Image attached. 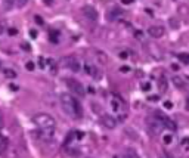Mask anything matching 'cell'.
I'll use <instances>...</instances> for the list:
<instances>
[{"label": "cell", "mask_w": 189, "mask_h": 158, "mask_svg": "<svg viewBox=\"0 0 189 158\" xmlns=\"http://www.w3.org/2000/svg\"><path fill=\"white\" fill-rule=\"evenodd\" d=\"M186 109H188V111H189V99H188V101H186Z\"/></svg>", "instance_id": "obj_38"}, {"label": "cell", "mask_w": 189, "mask_h": 158, "mask_svg": "<svg viewBox=\"0 0 189 158\" xmlns=\"http://www.w3.org/2000/svg\"><path fill=\"white\" fill-rule=\"evenodd\" d=\"M83 136H84V135H83V133H80V132H78V133H77V138H78V139H81V138H83Z\"/></svg>", "instance_id": "obj_36"}, {"label": "cell", "mask_w": 189, "mask_h": 158, "mask_svg": "<svg viewBox=\"0 0 189 158\" xmlns=\"http://www.w3.org/2000/svg\"><path fill=\"white\" fill-rule=\"evenodd\" d=\"M30 35H31V38H35L37 37V31L35 30H30Z\"/></svg>", "instance_id": "obj_27"}, {"label": "cell", "mask_w": 189, "mask_h": 158, "mask_svg": "<svg viewBox=\"0 0 189 158\" xmlns=\"http://www.w3.org/2000/svg\"><path fill=\"white\" fill-rule=\"evenodd\" d=\"M27 2H28V0H19V2H18V6H19V8H22Z\"/></svg>", "instance_id": "obj_28"}, {"label": "cell", "mask_w": 189, "mask_h": 158, "mask_svg": "<svg viewBox=\"0 0 189 158\" xmlns=\"http://www.w3.org/2000/svg\"><path fill=\"white\" fill-rule=\"evenodd\" d=\"M158 86H160V92H166V90H167V87H169V84H167V80H166V78H161Z\"/></svg>", "instance_id": "obj_14"}, {"label": "cell", "mask_w": 189, "mask_h": 158, "mask_svg": "<svg viewBox=\"0 0 189 158\" xmlns=\"http://www.w3.org/2000/svg\"><path fill=\"white\" fill-rule=\"evenodd\" d=\"M101 123H102L103 127H106V129H109V130H112V129H115V126H117V120L112 117V115H108V114H105L101 117Z\"/></svg>", "instance_id": "obj_7"}, {"label": "cell", "mask_w": 189, "mask_h": 158, "mask_svg": "<svg viewBox=\"0 0 189 158\" xmlns=\"http://www.w3.org/2000/svg\"><path fill=\"white\" fill-rule=\"evenodd\" d=\"M64 65L68 68V70L74 71V72H78L81 70V64L75 59V58H65L64 59Z\"/></svg>", "instance_id": "obj_5"}, {"label": "cell", "mask_w": 189, "mask_h": 158, "mask_svg": "<svg viewBox=\"0 0 189 158\" xmlns=\"http://www.w3.org/2000/svg\"><path fill=\"white\" fill-rule=\"evenodd\" d=\"M65 83H67V87L71 90L72 95H75V96H84V87H83V84L80 81H77L74 78H67Z\"/></svg>", "instance_id": "obj_3"}, {"label": "cell", "mask_w": 189, "mask_h": 158, "mask_svg": "<svg viewBox=\"0 0 189 158\" xmlns=\"http://www.w3.org/2000/svg\"><path fill=\"white\" fill-rule=\"evenodd\" d=\"M157 115H160V118H158V120H160L161 126H163L166 130H172V132H174V130H176V127H177V126H176V123L173 121L170 117H164V115H161L160 112H158Z\"/></svg>", "instance_id": "obj_4"}, {"label": "cell", "mask_w": 189, "mask_h": 158, "mask_svg": "<svg viewBox=\"0 0 189 158\" xmlns=\"http://www.w3.org/2000/svg\"><path fill=\"white\" fill-rule=\"evenodd\" d=\"M81 12H83V15H84L86 18H89L90 21H96V19H98V11H96L93 6H90V5L83 6Z\"/></svg>", "instance_id": "obj_6"}, {"label": "cell", "mask_w": 189, "mask_h": 158, "mask_svg": "<svg viewBox=\"0 0 189 158\" xmlns=\"http://www.w3.org/2000/svg\"><path fill=\"white\" fill-rule=\"evenodd\" d=\"M163 141H164V143H166V145H170V143H172V141H173L172 135H164Z\"/></svg>", "instance_id": "obj_19"}, {"label": "cell", "mask_w": 189, "mask_h": 158, "mask_svg": "<svg viewBox=\"0 0 189 158\" xmlns=\"http://www.w3.org/2000/svg\"><path fill=\"white\" fill-rule=\"evenodd\" d=\"M8 146H9V141H8L6 138H3V136H0V155L6 152V149H8Z\"/></svg>", "instance_id": "obj_10"}, {"label": "cell", "mask_w": 189, "mask_h": 158, "mask_svg": "<svg viewBox=\"0 0 189 158\" xmlns=\"http://www.w3.org/2000/svg\"><path fill=\"white\" fill-rule=\"evenodd\" d=\"M135 35H136V38H142V37H143V33H142V31H136Z\"/></svg>", "instance_id": "obj_29"}, {"label": "cell", "mask_w": 189, "mask_h": 158, "mask_svg": "<svg viewBox=\"0 0 189 158\" xmlns=\"http://www.w3.org/2000/svg\"><path fill=\"white\" fill-rule=\"evenodd\" d=\"M35 22H37V24H38V25H43V24H44V22H43V19H41V17H38V15H35Z\"/></svg>", "instance_id": "obj_23"}, {"label": "cell", "mask_w": 189, "mask_h": 158, "mask_svg": "<svg viewBox=\"0 0 189 158\" xmlns=\"http://www.w3.org/2000/svg\"><path fill=\"white\" fill-rule=\"evenodd\" d=\"M123 14H124V12H123L121 9H118V8H115V9H112L111 12H108V15H106V17H108V19L114 21L115 18H120L121 15H123Z\"/></svg>", "instance_id": "obj_9"}, {"label": "cell", "mask_w": 189, "mask_h": 158, "mask_svg": "<svg viewBox=\"0 0 189 158\" xmlns=\"http://www.w3.org/2000/svg\"><path fill=\"white\" fill-rule=\"evenodd\" d=\"M179 12H180V15H183V17H186L189 12V8L188 6H185V5H182V6H179Z\"/></svg>", "instance_id": "obj_17"}, {"label": "cell", "mask_w": 189, "mask_h": 158, "mask_svg": "<svg viewBox=\"0 0 189 158\" xmlns=\"http://www.w3.org/2000/svg\"><path fill=\"white\" fill-rule=\"evenodd\" d=\"M120 71H121V72H129V71H130V68H129V67H121Z\"/></svg>", "instance_id": "obj_31"}, {"label": "cell", "mask_w": 189, "mask_h": 158, "mask_svg": "<svg viewBox=\"0 0 189 158\" xmlns=\"http://www.w3.org/2000/svg\"><path fill=\"white\" fill-rule=\"evenodd\" d=\"M124 158H139V157H138V154H136L133 149H129V151L124 154Z\"/></svg>", "instance_id": "obj_16"}, {"label": "cell", "mask_w": 189, "mask_h": 158, "mask_svg": "<svg viewBox=\"0 0 189 158\" xmlns=\"http://www.w3.org/2000/svg\"><path fill=\"white\" fill-rule=\"evenodd\" d=\"M9 34H11V35H17L18 34V30H17V28H9Z\"/></svg>", "instance_id": "obj_26"}, {"label": "cell", "mask_w": 189, "mask_h": 158, "mask_svg": "<svg viewBox=\"0 0 189 158\" xmlns=\"http://www.w3.org/2000/svg\"><path fill=\"white\" fill-rule=\"evenodd\" d=\"M146 12H148V15H149V17H152V15H154V14H152V11H151V9H146Z\"/></svg>", "instance_id": "obj_35"}, {"label": "cell", "mask_w": 189, "mask_h": 158, "mask_svg": "<svg viewBox=\"0 0 189 158\" xmlns=\"http://www.w3.org/2000/svg\"><path fill=\"white\" fill-rule=\"evenodd\" d=\"M14 5H15V0H3V9L5 11H11Z\"/></svg>", "instance_id": "obj_12"}, {"label": "cell", "mask_w": 189, "mask_h": 158, "mask_svg": "<svg viewBox=\"0 0 189 158\" xmlns=\"http://www.w3.org/2000/svg\"><path fill=\"white\" fill-rule=\"evenodd\" d=\"M164 106H166V109H172V108H173V104L170 102V101H166V102H164Z\"/></svg>", "instance_id": "obj_24"}, {"label": "cell", "mask_w": 189, "mask_h": 158, "mask_svg": "<svg viewBox=\"0 0 189 158\" xmlns=\"http://www.w3.org/2000/svg\"><path fill=\"white\" fill-rule=\"evenodd\" d=\"M173 83H174L176 87H179V89L185 87V81H183V78L179 77V75H174V77H173Z\"/></svg>", "instance_id": "obj_11"}, {"label": "cell", "mask_w": 189, "mask_h": 158, "mask_svg": "<svg viewBox=\"0 0 189 158\" xmlns=\"http://www.w3.org/2000/svg\"><path fill=\"white\" fill-rule=\"evenodd\" d=\"M3 74H5V77H6V78H15V77H17V72H15L14 70H11V68L5 70V71H3Z\"/></svg>", "instance_id": "obj_13"}, {"label": "cell", "mask_w": 189, "mask_h": 158, "mask_svg": "<svg viewBox=\"0 0 189 158\" xmlns=\"http://www.w3.org/2000/svg\"><path fill=\"white\" fill-rule=\"evenodd\" d=\"M21 46H22V49H25L27 52H30V50H31V47H30V44H28V43H22Z\"/></svg>", "instance_id": "obj_25"}, {"label": "cell", "mask_w": 189, "mask_h": 158, "mask_svg": "<svg viewBox=\"0 0 189 158\" xmlns=\"http://www.w3.org/2000/svg\"><path fill=\"white\" fill-rule=\"evenodd\" d=\"M111 106H112L114 111H118V109H120V102H118L117 99H114V101L111 102Z\"/></svg>", "instance_id": "obj_18"}, {"label": "cell", "mask_w": 189, "mask_h": 158, "mask_svg": "<svg viewBox=\"0 0 189 158\" xmlns=\"http://www.w3.org/2000/svg\"><path fill=\"white\" fill-rule=\"evenodd\" d=\"M140 89H142L143 92H149V90H151V84H149V83H142V84H140Z\"/></svg>", "instance_id": "obj_20"}, {"label": "cell", "mask_w": 189, "mask_h": 158, "mask_svg": "<svg viewBox=\"0 0 189 158\" xmlns=\"http://www.w3.org/2000/svg\"><path fill=\"white\" fill-rule=\"evenodd\" d=\"M127 56H129V53H127V52H121L120 53V58H121V59H126Z\"/></svg>", "instance_id": "obj_30"}, {"label": "cell", "mask_w": 189, "mask_h": 158, "mask_svg": "<svg viewBox=\"0 0 189 158\" xmlns=\"http://www.w3.org/2000/svg\"><path fill=\"white\" fill-rule=\"evenodd\" d=\"M3 31H5V25H3V24L0 22V35L3 34Z\"/></svg>", "instance_id": "obj_32"}, {"label": "cell", "mask_w": 189, "mask_h": 158, "mask_svg": "<svg viewBox=\"0 0 189 158\" xmlns=\"http://www.w3.org/2000/svg\"><path fill=\"white\" fill-rule=\"evenodd\" d=\"M59 101H61L62 109L68 114L69 117H72V118H75V120L81 118L83 109H81V106L78 104V101H77L72 95H69V93H62V95L59 96Z\"/></svg>", "instance_id": "obj_1"}, {"label": "cell", "mask_w": 189, "mask_h": 158, "mask_svg": "<svg viewBox=\"0 0 189 158\" xmlns=\"http://www.w3.org/2000/svg\"><path fill=\"white\" fill-rule=\"evenodd\" d=\"M43 2H44L46 5H52V3H53V0H43Z\"/></svg>", "instance_id": "obj_34"}, {"label": "cell", "mask_w": 189, "mask_h": 158, "mask_svg": "<svg viewBox=\"0 0 189 158\" xmlns=\"http://www.w3.org/2000/svg\"><path fill=\"white\" fill-rule=\"evenodd\" d=\"M177 58H179L183 64H189V53H179Z\"/></svg>", "instance_id": "obj_15"}, {"label": "cell", "mask_w": 189, "mask_h": 158, "mask_svg": "<svg viewBox=\"0 0 189 158\" xmlns=\"http://www.w3.org/2000/svg\"><path fill=\"white\" fill-rule=\"evenodd\" d=\"M98 56H99V62H101V64H105L106 59H108L106 55H103V53H101V52H98Z\"/></svg>", "instance_id": "obj_21"}, {"label": "cell", "mask_w": 189, "mask_h": 158, "mask_svg": "<svg viewBox=\"0 0 189 158\" xmlns=\"http://www.w3.org/2000/svg\"><path fill=\"white\" fill-rule=\"evenodd\" d=\"M33 121L35 123L37 127H40L41 130H49V129H55V118L49 115V114H44V112H40V114H35Z\"/></svg>", "instance_id": "obj_2"}, {"label": "cell", "mask_w": 189, "mask_h": 158, "mask_svg": "<svg viewBox=\"0 0 189 158\" xmlns=\"http://www.w3.org/2000/svg\"><path fill=\"white\" fill-rule=\"evenodd\" d=\"M25 67H27V70H28V71H34V68H35L34 62H31V61H30V62H27V65H25Z\"/></svg>", "instance_id": "obj_22"}, {"label": "cell", "mask_w": 189, "mask_h": 158, "mask_svg": "<svg viewBox=\"0 0 189 158\" xmlns=\"http://www.w3.org/2000/svg\"><path fill=\"white\" fill-rule=\"evenodd\" d=\"M132 2H133V0H123L124 5H129V3H132Z\"/></svg>", "instance_id": "obj_37"}, {"label": "cell", "mask_w": 189, "mask_h": 158, "mask_svg": "<svg viewBox=\"0 0 189 158\" xmlns=\"http://www.w3.org/2000/svg\"><path fill=\"white\" fill-rule=\"evenodd\" d=\"M0 70H2V62H0Z\"/></svg>", "instance_id": "obj_39"}, {"label": "cell", "mask_w": 189, "mask_h": 158, "mask_svg": "<svg viewBox=\"0 0 189 158\" xmlns=\"http://www.w3.org/2000/svg\"><path fill=\"white\" fill-rule=\"evenodd\" d=\"M148 99H149V101H158V96H149Z\"/></svg>", "instance_id": "obj_33"}, {"label": "cell", "mask_w": 189, "mask_h": 158, "mask_svg": "<svg viewBox=\"0 0 189 158\" xmlns=\"http://www.w3.org/2000/svg\"><path fill=\"white\" fill-rule=\"evenodd\" d=\"M166 33V30H164V27H161V25H154V27H149L148 28V34L151 35L152 38H160V37H163Z\"/></svg>", "instance_id": "obj_8"}]
</instances>
